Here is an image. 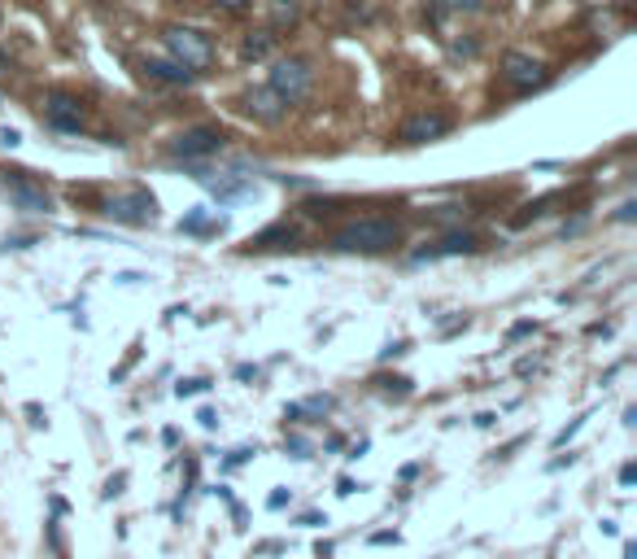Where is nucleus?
<instances>
[{
	"mask_svg": "<svg viewBox=\"0 0 637 559\" xmlns=\"http://www.w3.org/2000/svg\"><path fill=\"white\" fill-rule=\"evenodd\" d=\"M9 201H14V210H27V214H48V210H53L48 193H44L40 184H31V180H14V184H9Z\"/></svg>",
	"mask_w": 637,
	"mask_h": 559,
	"instance_id": "11",
	"label": "nucleus"
},
{
	"mask_svg": "<svg viewBox=\"0 0 637 559\" xmlns=\"http://www.w3.org/2000/svg\"><path fill=\"white\" fill-rule=\"evenodd\" d=\"M302 22V5L297 0H271V31H293Z\"/></svg>",
	"mask_w": 637,
	"mask_h": 559,
	"instance_id": "14",
	"label": "nucleus"
},
{
	"mask_svg": "<svg viewBox=\"0 0 637 559\" xmlns=\"http://www.w3.org/2000/svg\"><path fill=\"white\" fill-rule=\"evenodd\" d=\"M267 88H271L284 105L302 101L306 92H310V66L302 62V57H280V62L271 66V83H267Z\"/></svg>",
	"mask_w": 637,
	"mask_h": 559,
	"instance_id": "3",
	"label": "nucleus"
},
{
	"mask_svg": "<svg viewBox=\"0 0 637 559\" xmlns=\"http://www.w3.org/2000/svg\"><path fill=\"white\" fill-rule=\"evenodd\" d=\"M581 424H585V415H581V420H572L568 428H563V433L555 437V446H568V437H576V433H581Z\"/></svg>",
	"mask_w": 637,
	"mask_h": 559,
	"instance_id": "19",
	"label": "nucleus"
},
{
	"mask_svg": "<svg viewBox=\"0 0 637 559\" xmlns=\"http://www.w3.org/2000/svg\"><path fill=\"white\" fill-rule=\"evenodd\" d=\"M446 9H463V14H476L480 9V0H441Z\"/></svg>",
	"mask_w": 637,
	"mask_h": 559,
	"instance_id": "20",
	"label": "nucleus"
},
{
	"mask_svg": "<svg viewBox=\"0 0 637 559\" xmlns=\"http://www.w3.org/2000/svg\"><path fill=\"white\" fill-rule=\"evenodd\" d=\"M271 44H275V35H271V31H254V35L245 40V57H254V62H258V57H267V53H271Z\"/></svg>",
	"mask_w": 637,
	"mask_h": 559,
	"instance_id": "17",
	"label": "nucleus"
},
{
	"mask_svg": "<svg viewBox=\"0 0 637 559\" xmlns=\"http://www.w3.org/2000/svg\"><path fill=\"white\" fill-rule=\"evenodd\" d=\"M288 498H293L288 490H275V494L267 498V507H271V511H284V507H288Z\"/></svg>",
	"mask_w": 637,
	"mask_h": 559,
	"instance_id": "24",
	"label": "nucleus"
},
{
	"mask_svg": "<svg viewBox=\"0 0 637 559\" xmlns=\"http://www.w3.org/2000/svg\"><path fill=\"white\" fill-rule=\"evenodd\" d=\"M293 241H297V232L288 228V223H280V228H267L262 236H254L249 249H284V245H293Z\"/></svg>",
	"mask_w": 637,
	"mask_h": 559,
	"instance_id": "15",
	"label": "nucleus"
},
{
	"mask_svg": "<svg viewBox=\"0 0 637 559\" xmlns=\"http://www.w3.org/2000/svg\"><path fill=\"white\" fill-rule=\"evenodd\" d=\"M236 380H258V367H249V363L236 367Z\"/></svg>",
	"mask_w": 637,
	"mask_h": 559,
	"instance_id": "31",
	"label": "nucleus"
},
{
	"mask_svg": "<svg viewBox=\"0 0 637 559\" xmlns=\"http://www.w3.org/2000/svg\"><path fill=\"white\" fill-rule=\"evenodd\" d=\"M402 241V228L384 214H367V219H350L345 228L332 232V249L341 254H384Z\"/></svg>",
	"mask_w": 637,
	"mask_h": 559,
	"instance_id": "1",
	"label": "nucleus"
},
{
	"mask_svg": "<svg viewBox=\"0 0 637 559\" xmlns=\"http://www.w3.org/2000/svg\"><path fill=\"white\" fill-rule=\"evenodd\" d=\"M144 70H149L153 79H162V83H192V75H197V70H188V66H179V62H162V57H149Z\"/></svg>",
	"mask_w": 637,
	"mask_h": 559,
	"instance_id": "13",
	"label": "nucleus"
},
{
	"mask_svg": "<svg viewBox=\"0 0 637 559\" xmlns=\"http://www.w3.org/2000/svg\"><path fill=\"white\" fill-rule=\"evenodd\" d=\"M223 149V132L219 127H188V132H179L171 140V153L184 162H197V158H214V153Z\"/></svg>",
	"mask_w": 637,
	"mask_h": 559,
	"instance_id": "5",
	"label": "nucleus"
},
{
	"mask_svg": "<svg viewBox=\"0 0 637 559\" xmlns=\"http://www.w3.org/2000/svg\"><path fill=\"white\" fill-rule=\"evenodd\" d=\"M302 411H315V415H328L332 411V398H310Z\"/></svg>",
	"mask_w": 637,
	"mask_h": 559,
	"instance_id": "23",
	"label": "nucleus"
},
{
	"mask_svg": "<svg viewBox=\"0 0 637 559\" xmlns=\"http://www.w3.org/2000/svg\"><path fill=\"white\" fill-rule=\"evenodd\" d=\"M406 350H411V341H393V346L380 350V359H393V354H406Z\"/></svg>",
	"mask_w": 637,
	"mask_h": 559,
	"instance_id": "25",
	"label": "nucleus"
},
{
	"mask_svg": "<svg viewBox=\"0 0 637 559\" xmlns=\"http://www.w3.org/2000/svg\"><path fill=\"white\" fill-rule=\"evenodd\" d=\"M123 485H127V472L110 477V485H105V498H118V494H123Z\"/></svg>",
	"mask_w": 637,
	"mask_h": 559,
	"instance_id": "21",
	"label": "nucleus"
},
{
	"mask_svg": "<svg viewBox=\"0 0 637 559\" xmlns=\"http://www.w3.org/2000/svg\"><path fill=\"white\" fill-rule=\"evenodd\" d=\"M502 79H507L511 88H520V92H533L537 83H546V66L537 62V57H528V53H507V57H502Z\"/></svg>",
	"mask_w": 637,
	"mask_h": 559,
	"instance_id": "6",
	"label": "nucleus"
},
{
	"mask_svg": "<svg viewBox=\"0 0 637 559\" xmlns=\"http://www.w3.org/2000/svg\"><path fill=\"white\" fill-rule=\"evenodd\" d=\"M214 5H223V9H245L249 0H214Z\"/></svg>",
	"mask_w": 637,
	"mask_h": 559,
	"instance_id": "36",
	"label": "nucleus"
},
{
	"mask_svg": "<svg viewBox=\"0 0 637 559\" xmlns=\"http://www.w3.org/2000/svg\"><path fill=\"white\" fill-rule=\"evenodd\" d=\"M245 110L258 118V123H284V114H288V105L275 97L271 88H254V92H245Z\"/></svg>",
	"mask_w": 637,
	"mask_h": 559,
	"instance_id": "10",
	"label": "nucleus"
},
{
	"mask_svg": "<svg viewBox=\"0 0 637 559\" xmlns=\"http://www.w3.org/2000/svg\"><path fill=\"white\" fill-rule=\"evenodd\" d=\"M446 132H450L446 114H415V118H406V123H402L398 140H402V145H428V140H441Z\"/></svg>",
	"mask_w": 637,
	"mask_h": 559,
	"instance_id": "8",
	"label": "nucleus"
},
{
	"mask_svg": "<svg viewBox=\"0 0 637 559\" xmlns=\"http://www.w3.org/2000/svg\"><path fill=\"white\" fill-rule=\"evenodd\" d=\"M494 420H498V415L485 411V415H476V428H494Z\"/></svg>",
	"mask_w": 637,
	"mask_h": 559,
	"instance_id": "33",
	"label": "nucleus"
},
{
	"mask_svg": "<svg viewBox=\"0 0 637 559\" xmlns=\"http://www.w3.org/2000/svg\"><path fill=\"white\" fill-rule=\"evenodd\" d=\"M44 118H48V127H57V132H79V127H83V105H79V97H70V92H48V97H44Z\"/></svg>",
	"mask_w": 637,
	"mask_h": 559,
	"instance_id": "7",
	"label": "nucleus"
},
{
	"mask_svg": "<svg viewBox=\"0 0 637 559\" xmlns=\"http://www.w3.org/2000/svg\"><path fill=\"white\" fill-rule=\"evenodd\" d=\"M633 481H637V463H624V468H620V485H624V490H629Z\"/></svg>",
	"mask_w": 637,
	"mask_h": 559,
	"instance_id": "26",
	"label": "nucleus"
},
{
	"mask_svg": "<svg viewBox=\"0 0 637 559\" xmlns=\"http://www.w3.org/2000/svg\"><path fill=\"white\" fill-rule=\"evenodd\" d=\"M528 332H537V324H533V319H524V324H515V328L507 332V341H520V337H528Z\"/></svg>",
	"mask_w": 637,
	"mask_h": 559,
	"instance_id": "22",
	"label": "nucleus"
},
{
	"mask_svg": "<svg viewBox=\"0 0 637 559\" xmlns=\"http://www.w3.org/2000/svg\"><path fill=\"white\" fill-rule=\"evenodd\" d=\"M105 214H110L114 223H131V228H140V223H153L158 201H153L149 188H131V193H118V197L105 201Z\"/></svg>",
	"mask_w": 637,
	"mask_h": 559,
	"instance_id": "4",
	"label": "nucleus"
},
{
	"mask_svg": "<svg viewBox=\"0 0 637 559\" xmlns=\"http://www.w3.org/2000/svg\"><path fill=\"white\" fill-rule=\"evenodd\" d=\"M624 559H637V542H624Z\"/></svg>",
	"mask_w": 637,
	"mask_h": 559,
	"instance_id": "37",
	"label": "nucleus"
},
{
	"mask_svg": "<svg viewBox=\"0 0 637 559\" xmlns=\"http://www.w3.org/2000/svg\"><path fill=\"white\" fill-rule=\"evenodd\" d=\"M179 232H192V236H214V232H223V219H219V223H210V219H206V210H192L188 219H179Z\"/></svg>",
	"mask_w": 637,
	"mask_h": 559,
	"instance_id": "16",
	"label": "nucleus"
},
{
	"mask_svg": "<svg viewBox=\"0 0 637 559\" xmlns=\"http://www.w3.org/2000/svg\"><path fill=\"white\" fill-rule=\"evenodd\" d=\"M315 559H332V542H319L315 546Z\"/></svg>",
	"mask_w": 637,
	"mask_h": 559,
	"instance_id": "35",
	"label": "nucleus"
},
{
	"mask_svg": "<svg viewBox=\"0 0 637 559\" xmlns=\"http://www.w3.org/2000/svg\"><path fill=\"white\" fill-rule=\"evenodd\" d=\"M633 214H637V201H624V206L616 210V219L620 223H633Z\"/></svg>",
	"mask_w": 637,
	"mask_h": 559,
	"instance_id": "27",
	"label": "nucleus"
},
{
	"mask_svg": "<svg viewBox=\"0 0 637 559\" xmlns=\"http://www.w3.org/2000/svg\"><path fill=\"white\" fill-rule=\"evenodd\" d=\"M371 542H376V546H398V533H376Z\"/></svg>",
	"mask_w": 637,
	"mask_h": 559,
	"instance_id": "30",
	"label": "nucleus"
},
{
	"mask_svg": "<svg viewBox=\"0 0 637 559\" xmlns=\"http://www.w3.org/2000/svg\"><path fill=\"white\" fill-rule=\"evenodd\" d=\"M476 236L472 232H450V236H441L437 245H428V249H419L415 254V263H437V258H459V254H476Z\"/></svg>",
	"mask_w": 637,
	"mask_h": 559,
	"instance_id": "9",
	"label": "nucleus"
},
{
	"mask_svg": "<svg viewBox=\"0 0 637 559\" xmlns=\"http://www.w3.org/2000/svg\"><path fill=\"white\" fill-rule=\"evenodd\" d=\"M206 389H210L206 376H192V380H179L175 394H179V398H197V394H206Z\"/></svg>",
	"mask_w": 637,
	"mask_h": 559,
	"instance_id": "18",
	"label": "nucleus"
},
{
	"mask_svg": "<svg viewBox=\"0 0 637 559\" xmlns=\"http://www.w3.org/2000/svg\"><path fill=\"white\" fill-rule=\"evenodd\" d=\"M197 420H201V428H214V424H219V415H214V411L206 407V411H201V415H197Z\"/></svg>",
	"mask_w": 637,
	"mask_h": 559,
	"instance_id": "32",
	"label": "nucleus"
},
{
	"mask_svg": "<svg viewBox=\"0 0 637 559\" xmlns=\"http://www.w3.org/2000/svg\"><path fill=\"white\" fill-rule=\"evenodd\" d=\"M354 490H358V485H354V481H350V477H345V481H341V485H336V494H341V498H350V494H354Z\"/></svg>",
	"mask_w": 637,
	"mask_h": 559,
	"instance_id": "34",
	"label": "nucleus"
},
{
	"mask_svg": "<svg viewBox=\"0 0 637 559\" xmlns=\"http://www.w3.org/2000/svg\"><path fill=\"white\" fill-rule=\"evenodd\" d=\"M0 145H5V149H14V145H22V136L14 132V127H5V132H0Z\"/></svg>",
	"mask_w": 637,
	"mask_h": 559,
	"instance_id": "28",
	"label": "nucleus"
},
{
	"mask_svg": "<svg viewBox=\"0 0 637 559\" xmlns=\"http://www.w3.org/2000/svg\"><path fill=\"white\" fill-rule=\"evenodd\" d=\"M201 184H210V193L223 201H240V197H249L254 193V184H245V180H227V175H219V180H210V175H201Z\"/></svg>",
	"mask_w": 637,
	"mask_h": 559,
	"instance_id": "12",
	"label": "nucleus"
},
{
	"mask_svg": "<svg viewBox=\"0 0 637 559\" xmlns=\"http://www.w3.org/2000/svg\"><path fill=\"white\" fill-rule=\"evenodd\" d=\"M35 241H31V236H14V241H5V249H31Z\"/></svg>",
	"mask_w": 637,
	"mask_h": 559,
	"instance_id": "29",
	"label": "nucleus"
},
{
	"mask_svg": "<svg viewBox=\"0 0 637 559\" xmlns=\"http://www.w3.org/2000/svg\"><path fill=\"white\" fill-rule=\"evenodd\" d=\"M162 40H166V49H171L175 62L188 66V70H206L214 62V40L197 27H166Z\"/></svg>",
	"mask_w": 637,
	"mask_h": 559,
	"instance_id": "2",
	"label": "nucleus"
}]
</instances>
